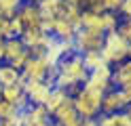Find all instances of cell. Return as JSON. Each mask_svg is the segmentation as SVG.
<instances>
[{"label":"cell","mask_w":131,"mask_h":126,"mask_svg":"<svg viewBox=\"0 0 131 126\" xmlns=\"http://www.w3.org/2000/svg\"><path fill=\"white\" fill-rule=\"evenodd\" d=\"M30 59H32V55H30V50L26 48V50H23V53H19L17 57H15V59H11V61H9V65H13L15 67V69H23V67H26V63L30 61Z\"/></svg>","instance_id":"cb8c5ba5"},{"label":"cell","mask_w":131,"mask_h":126,"mask_svg":"<svg viewBox=\"0 0 131 126\" xmlns=\"http://www.w3.org/2000/svg\"><path fill=\"white\" fill-rule=\"evenodd\" d=\"M51 120H53L57 126H66V124H70V122L78 120V114H76V109H74V99H72V97L66 99V101H63V105L53 114Z\"/></svg>","instance_id":"4fadbf2b"},{"label":"cell","mask_w":131,"mask_h":126,"mask_svg":"<svg viewBox=\"0 0 131 126\" xmlns=\"http://www.w3.org/2000/svg\"><path fill=\"white\" fill-rule=\"evenodd\" d=\"M112 84L114 88H131V61L129 59L112 67Z\"/></svg>","instance_id":"8fae6325"},{"label":"cell","mask_w":131,"mask_h":126,"mask_svg":"<svg viewBox=\"0 0 131 126\" xmlns=\"http://www.w3.org/2000/svg\"><path fill=\"white\" fill-rule=\"evenodd\" d=\"M21 111L17 109V105H13L9 103V101H4V99H0V122H4V120H15Z\"/></svg>","instance_id":"7402d4cb"},{"label":"cell","mask_w":131,"mask_h":126,"mask_svg":"<svg viewBox=\"0 0 131 126\" xmlns=\"http://www.w3.org/2000/svg\"><path fill=\"white\" fill-rule=\"evenodd\" d=\"M23 0H0V17H6V19H11V17L17 15L19 6H21Z\"/></svg>","instance_id":"44dd1931"},{"label":"cell","mask_w":131,"mask_h":126,"mask_svg":"<svg viewBox=\"0 0 131 126\" xmlns=\"http://www.w3.org/2000/svg\"><path fill=\"white\" fill-rule=\"evenodd\" d=\"M83 11H91V13L102 15V13H106V4H104V0H87Z\"/></svg>","instance_id":"4316f807"},{"label":"cell","mask_w":131,"mask_h":126,"mask_svg":"<svg viewBox=\"0 0 131 126\" xmlns=\"http://www.w3.org/2000/svg\"><path fill=\"white\" fill-rule=\"evenodd\" d=\"M70 95L66 90H61V88H57V86H53V90H51V95H49V99H47V103H45V109L49 111V116L53 118V114L59 109L61 105H63V101L68 99Z\"/></svg>","instance_id":"2e32d148"},{"label":"cell","mask_w":131,"mask_h":126,"mask_svg":"<svg viewBox=\"0 0 131 126\" xmlns=\"http://www.w3.org/2000/svg\"><path fill=\"white\" fill-rule=\"evenodd\" d=\"M102 59L106 65H118L123 63L125 59H129V42L118 36V32H108L104 36V46H102Z\"/></svg>","instance_id":"7a4b0ae2"},{"label":"cell","mask_w":131,"mask_h":126,"mask_svg":"<svg viewBox=\"0 0 131 126\" xmlns=\"http://www.w3.org/2000/svg\"><path fill=\"white\" fill-rule=\"evenodd\" d=\"M83 88L89 90V92H93V95L104 97V92H108L110 88H114V84H112V67L110 65H102V67H97V69L89 72Z\"/></svg>","instance_id":"3957f363"},{"label":"cell","mask_w":131,"mask_h":126,"mask_svg":"<svg viewBox=\"0 0 131 126\" xmlns=\"http://www.w3.org/2000/svg\"><path fill=\"white\" fill-rule=\"evenodd\" d=\"M21 78V72L15 69L9 63H0V86H9V84H17Z\"/></svg>","instance_id":"d6986e66"},{"label":"cell","mask_w":131,"mask_h":126,"mask_svg":"<svg viewBox=\"0 0 131 126\" xmlns=\"http://www.w3.org/2000/svg\"><path fill=\"white\" fill-rule=\"evenodd\" d=\"M23 90H26V97H28L30 105H45L49 95H51V90H53V84L47 82V80H40V82L30 80V82L23 84Z\"/></svg>","instance_id":"8992f818"},{"label":"cell","mask_w":131,"mask_h":126,"mask_svg":"<svg viewBox=\"0 0 131 126\" xmlns=\"http://www.w3.org/2000/svg\"><path fill=\"white\" fill-rule=\"evenodd\" d=\"M104 4H106V11H110V13H118V8L123 4V0H104Z\"/></svg>","instance_id":"f546056e"},{"label":"cell","mask_w":131,"mask_h":126,"mask_svg":"<svg viewBox=\"0 0 131 126\" xmlns=\"http://www.w3.org/2000/svg\"><path fill=\"white\" fill-rule=\"evenodd\" d=\"M104 36L106 34H97V32H89V30H78L76 36H74V50L78 55L91 53V50H102Z\"/></svg>","instance_id":"5b68a950"},{"label":"cell","mask_w":131,"mask_h":126,"mask_svg":"<svg viewBox=\"0 0 131 126\" xmlns=\"http://www.w3.org/2000/svg\"><path fill=\"white\" fill-rule=\"evenodd\" d=\"M51 36L55 40H59V42H70V40H74L76 30L72 27L63 17H55L53 23H51Z\"/></svg>","instance_id":"7c38bea8"},{"label":"cell","mask_w":131,"mask_h":126,"mask_svg":"<svg viewBox=\"0 0 131 126\" xmlns=\"http://www.w3.org/2000/svg\"><path fill=\"white\" fill-rule=\"evenodd\" d=\"M102 21H104V32L106 34H108V32H116L118 23H121V15L106 11V13H102Z\"/></svg>","instance_id":"603a6c76"},{"label":"cell","mask_w":131,"mask_h":126,"mask_svg":"<svg viewBox=\"0 0 131 126\" xmlns=\"http://www.w3.org/2000/svg\"><path fill=\"white\" fill-rule=\"evenodd\" d=\"M118 15L125 17V19H131V0H123V4L118 8Z\"/></svg>","instance_id":"83f0119b"},{"label":"cell","mask_w":131,"mask_h":126,"mask_svg":"<svg viewBox=\"0 0 131 126\" xmlns=\"http://www.w3.org/2000/svg\"><path fill=\"white\" fill-rule=\"evenodd\" d=\"M121 90V97H123V103H125V107L131 105V88H118Z\"/></svg>","instance_id":"4dcf8cb0"},{"label":"cell","mask_w":131,"mask_h":126,"mask_svg":"<svg viewBox=\"0 0 131 126\" xmlns=\"http://www.w3.org/2000/svg\"><path fill=\"white\" fill-rule=\"evenodd\" d=\"M87 67L83 63V57L78 53L63 57L59 63H57V76H55V86L66 90L70 97H74L76 92L83 88V84L87 80Z\"/></svg>","instance_id":"6da1fadb"},{"label":"cell","mask_w":131,"mask_h":126,"mask_svg":"<svg viewBox=\"0 0 131 126\" xmlns=\"http://www.w3.org/2000/svg\"><path fill=\"white\" fill-rule=\"evenodd\" d=\"M80 57H83V63L87 67V72H93V69H97V67L106 65L100 50H91V53H85V55H80Z\"/></svg>","instance_id":"ffe728a7"},{"label":"cell","mask_w":131,"mask_h":126,"mask_svg":"<svg viewBox=\"0 0 131 126\" xmlns=\"http://www.w3.org/2000/svg\"><path fill=\"white\" fill-rule=\"evenodd\" d=\"M19 21L23 23V27H40V11L34 2H21L19 11H17Z\"/></svg>","instance_id":"30bf717a"},{"label":"cell","mask_w":131,"mask_h":126,"mask_svg":"<svg viewBox=\"0 0 131 126\" xmlns=\"http://www.w3.org/2000/svg\"><path fill=\"white\" fill-rule=\"evenodd\" d=\"M2 55H4V38L0 36V61H2Z\"/></svg>","instance_id":"836d02e7"},{"label":"cell","mask_w":131,"mask_h":126,"mask_svg":"<svg viewBox=\"0 0 131 126\" xmlns=\"http://www.w3.org/2000/svg\"><path fill=\"white\" fill-rule=\"evenodd\" d=\"M116 32H118V36H123V38H125L129 44H131V19H125V17H121V23H118Z\"/></svg>","instance_id":"484cf974"},{"label":"cell","mask_w":131,"mask_h":126,"mask_svg":"<svg viewBox=\"0 0 131 126\" xmlns=\"http://www.w3.org/2000/svg\"><path fill=\"white\" fill-rule=\"evenodd\" d=\"M36 6L40 11V19H55V17H61L63 0H38Z\"/></svg>","instance_id":"5bb4252c"},{"label":"cell","mask_w":131,"mask_h":126,"mask_svg":"<svg viewBox=\"0 0 131 126\" xmlns=\"http://www.w3.org/2000/svg\"><path fill=\"white\" fill-rule=\"evenodd\" d=\"M0 126H23V124H21V114L15 118V120H4V122H0Z\"/></svg>","instance_id":"1f68e13d"},{"label":"cell","mask_w":131,"mask_h":126,"mask_svg":"<svg viewBox=\"0 0 131 126\" xmlns=\"http://www.w3.org/2000/svg\"><path fill=\"white\" fill-rule=\"evenodd\" d=\"M49 61L45 57H32L30 61L26 63V67L21 69V78L26 80V82H30V80H36V82H40V80H45L47 78V74H49Z\"/></svg>","instance_id":"52a82bcc"},{"label":"cell","mask_w":131,"mask_h":126,"mask_svg":"<svg viewBox=\"0 0 131 126\" xmlns=\"http://www.w3.org/2000/svg\"><path fill=\"white\" fill-rule=\"evenodd\" d=\"M80 30H89V32L106 34V32H104V21H102V15L91 13V11H83V15H80Z\"/></svg>","instance_id":"9a60e30c"},{"label":"cell","mask_w":131,"mask_h":126,"mask_svg":"<svg viewBox=\"0 0 131 126\" xmlns=\"http://www.w3.org/2000/svg\"><path fill=\"white\" fill-rule=\"evenodd\" d=\"M26 50V46H23L21 38H6L4 40V55H2V61L9 63L11 59H15L19 53H23Z\"/></svg>","instance_id":"ac0fdd59"},{"label":"cell","mask_w":131,"mask_h":126,"mask_svg":"<svg viewBox=\"0 0 131 126\" xmlns=\"http://www.w3.org/2000/svg\"><path fill=\"white\" fill-rule=\"evenodd\" d=\"M0 90H2V86H0Z\"/></svg>","instance_id":"74e56055"},{"label":"cell","mask_w":131,"mask_h":126,"mask_svg":"<svg viewBox=\"0 0 131 126\" xmlns=\"http://www.w3.org/2000/svg\"><path fill=\"white\" fill-rule=\"evenodd\" d=\"M80 126H97V118H91V120H83Z\"/></svg>","instance_id":"d6a6232c"},{"label":"cell","mask_w":131,"mask_h":126,"mask_svg":"<svg viewBox=\"0 0 131 126\" xmlns=\"http://www.w3.org/2000/svg\"><path fill=\"white\" fill-rule=\"evenodd\" d=\"M125 103H123V97H121V90L118 88H110L108 92H104L102 97V103H100V114L104 116H112V114H121L125 111Z\"/></svg>","instance_id":"ba28073f"},{"label":"cell","mask_w":131,"mask_h":126,"mask_svg":"<svg viewBox=\"0 0 131 126\" xmlns=\"http://www.w3.org/2000/svg\"><path fill=\"white\" fill-rule=\"evenodd\" d=\"M0 99L9 101V103L17 105L19 111H23L30 103H28V97H26V90H23V86L17 82V84H9V86H2V90H0Z\"/></svg>","instance_id":"9c48e42d"},{"label":"cell","mask_w":131,"mask_h":126,"mask_svg":"<svg viewBox=\"0 0 131 126\" xmlns=\"http://www.w3.org/2000/svg\"><path fill=\"white\" fill-rule=\"evenodd\" d=\"M125 114H127V116H129V118H131V105H129V107H127V109H125Z\"/></svg>","instance_id":"e575fe53"},{"label":"cell","mask_w":131,"mask_h":126,"mask_svg":"<svg viewBox=\"0 0 131 126\" xmlns=\"http://www.w3.org/2000/svg\"><path fill=\"white\" fill-rule=\"evenodd\" d=\"M9 21H11V19H6V17H0V36H2L4 40H6V38H11V34H9Z\"/></svg>","instance_id":"f1b7e54d"},{"label":"cell","mask_w":131,"mask_h":126,"mask_svg":"<svg viewBox=\"0 0 131 126\" xmlns=\"http://www.w3.org/2000/svg\"><path fill=\"white\" fill-rule=\"evenodd\" d=\"M129 61H131V44H129Z\"/></svg>","instance_id":"8d00e7d4"},{"label":"cell","mask_w":131,"mask_h":126,"mask_svg":"<svg viewBox=\"0 0 131 126\" xmlns=\"http://www.w3.org/2000/svg\"><path fill=\"white\" fill-rule=\"evenodd\" d=\"M23 23L19 21V17L15 15L11 17V21H9V34H11V38H21V34H23Z\"/></svg>","instance_id":"d4e9b609"},{"label":"cell","mask_w":131,"mask_h":126,"mask_svg":"<svg viewBox=\"0 0 131 126\" xmlns=\"http://www.w3.org/2000/svg\"><path fill=\"white\" fill-rule=\"evenodd\" d=\"M23 2H34V4H36V2H38V0H23Z\"/></svg>","instance_id":"d590c367"},{"label":"cell","mask_w":131,"mask_h":126,"mask_svg":"<svg viewBox=\"0 0 131 126\" xmlns=\"http://www.w3.org/2000/svg\"><path fill=\"white\" fill-rule=\"evenodd\" d=\"M97 126H131V118L121 111V114H112V116H97Z\"/></svg>","instance_id":"e0dca14e"},{"label":"cell","mask_w":131,"mask_h":126,"mask_svg":"<svg viewBox=\"0 0 131 126\" xmlns=\"http://www.w3.org/2000/svg\"><path fill=\"white\" fill-rule=\"evenodd\" d=\"M72 99H74V109L80 120H91V118L100 116V103H102L100 95H93V92L80 88Z\"/></svg>","instance_id":"277c9868"}]
</instances>
